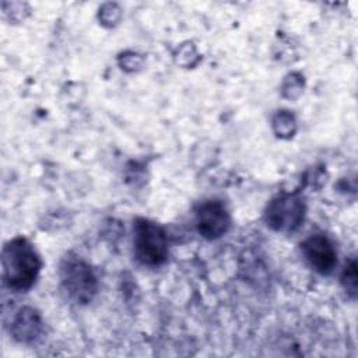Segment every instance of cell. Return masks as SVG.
<instances>
[{"instance_id": "ba28073f", "label": "cell", "mask_w": 358, "mask_h": 358, "mask_svg": "<svg viewBox=\"0 0 358 358\" xmlns=\"http://www.w3.org/2000/svg\"><path fill=\"white\" fill-rule=\"evenodd\" d=\"M273 129L278 137L288 138L291 137L296 130L295 117L288 110L278 112L273 119Z\"/></svg>"}, {"instance_id": "5b68a950", "label": "cell", "mask_w": 358, "mask_h": 358, "mask_svg": "<svg viewBox=\"0 0 358 358\" xmlns=\"http://www.w3.org/2000/svg\"><path fill=\"white\" fill-rule=\"evenodd\" d=\"M196 225L201 236L217 239L222 236L231 225L229 213L218 200L204 201L196 210Z\"/></svg>"}, {"instance_id": "6da1fadb", "label": "cell", "mask_w": 358, "mask_h": 358, "mask_svg": "<svg viewBox=\"0 0 358 358\" xmlns=\"http://www.w3.org/2000/svg\"><path fill=\"white\" fill-rule=\"evenodd\" d=\"M3 277L15 291L29 289L41 270V259L25 238H14L3 248Z\"/></svg>"}, {"instance_id": "7a4b0ae2", "label": "cell", "mask_w": 358, "mask_h": 358, "mask_svg": "<svg viewBox=\"0 0 358 358\" xmlns=\"http://www.w3.org/2000/svg\"><path fill=\"white\" fill-rule=\"evenodd\" d=\"M134 255L145 266H159L168 257V242L164 229L145 218H137L134 222Z\"/></svg>"}, {"instance_id": "30bf717a", "label": "cell", "mask_w": 358, "mask_h": 358, "mask_svg": "<svg viewBox=\"0 0 358 358\" xmlns=\"http://www.w3.org/2000/svg\"><path fill=\"white\" fill-rule=\"evenodd\" d=\"M303 87V80L299 74H291L285 78L282 85V92L287 98H296Z\"/></svg>"}, {"instance_id": "3957f363", "label": "cell", "mask_w": 358, "mask_h": 358, "mask_svg": "<svg viewBox=\"0 0 358 358\" xmlns=\"http://www.w3.org/2000/svg\"><path fill=\"white\" fill-rule=\"evenodd\" d=\"M60 280L67 295L77 303H88L96 294L98 282L91 267L77 257L64 259Z\"/></svg>"}, {"instance_id": "9c48e42d", "label": "cell", "mask_w": 358, "mask_h": 358, "mask_svg": "<svg viewBox=\"0 0 358 358\" xmlns=\"http://www.w3.org/2000/svg\"><path fill=\"white\" fill-rule=\"evenodd\" d=\"M341 284H343L345 292L351 298H355L357 287H358V275H357V262L354 257L345 264V267L343 270Z\"/></svg>"}, {"instance_id": "52a82bcc", "label": "cell", "mask_w": 358, "mask_h": 358, "mask_svg": "<svg viewBox=\"0 0 358 358\" xmlns=\"http://www.w3.org/2000/svg\"><path fill=\"white\" fill-rule=\"evenodd\" d=\"M42 331V319L34 308H22L14 316L11 323V334L20 343H31Z\"/></svg>"}, {"instance_id": "277c9868", "label": "cell", "mask_w": 358, "mask_h": 358, "mask_svg": "<svg viewBox=\"0 0 358 358\" xmlns=\"http://www.w3.org/2000/svg\"><path fill=\"white\" fill-rule=\"evenodd\" d=\"M264 218L271 229L292 234L301 228L305 218L303 199L298 193L277 196L268 203Z\"/></svg>"}, {"instance_id": "8992f818", "label": "cell", "mask_w": 358, "mask_h": 358, "mask_svg": "<svg viewBox=\"0 0 358 358\" xmlns=\"http://www.w3.org/2000/svg\"><path fill=\"white\" fill-rule=\"evenodd\" d=\"M302 253L309 266L324 275L330 274L337 264V253L324 235H312L303 241Z\"/></svg>"}]
</instances>
